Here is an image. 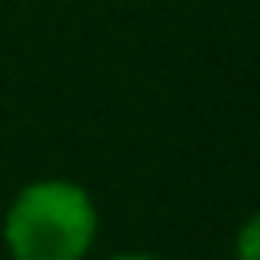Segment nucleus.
Returning <instances> with one entry per match:
<instances>
[{
  "instance_id": "nucleus-1",
  "label": "nucleus",
  "mask_w": 260,
  "mask_h": 260,
  "mask_svg": "<svg viewBox=\"0 0 260 260\" xmlns=\"http://www.w3.org/2000/svg\"><path fill=\"white\" fill-rule=\"evenodd\" d=\"M12 260H81L98 240V203L73 179L24 183L0 223Z\"/></svg>"
},
{
  "instance_id": "nucleus-2",
  "label": "nucleus",
  "mask_w": 260,
  "mask_h": 260,
  "mask_svg": "<svg viewBox=\"0 0 260 260\" xmlns=\"http://www.w3.org/2000/svg\"><path fill=\"white\" fill-rule=\"evenodd\" d=\"M236 260H260V211H252L236 232Z\"/></svg>"
},
{
  "instance_id": "nucleus-3",
  "label": "nucleus",
  "mask_w": 260,
  "mask_h": 260,
  "mask_svg": "<svg viewBox=\"0 0 260 260\" xmlns=\"http://www.w3.org/2000/svg\"><path fill=\"white\" fill-rule=\"evenodd\" d=\"M110 260H162V256H150V252H118Z\"/></svg>"
}]
</instances>
